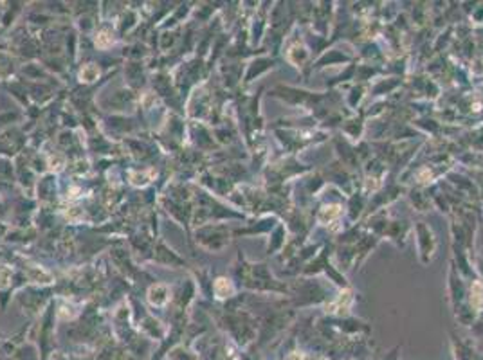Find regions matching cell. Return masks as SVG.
Wrapping results in <instances>:
<instances>
[{
    "label": "cell",
    "mask_w": 483,
    "mask_h": 360,
    "mask_svg": "<svg viewBox=\"0 0 483 360\" xmlns=\"http://www.w3.org/2000/svg\"><path fill=\"white\" fill-rule=\"evenodd\" d=\"M81 79H85V81H92V79H96L98 78V67H94V65H87V67H83V70H81Z\"/></svg>",
    "instance_id": "obj_1"
},
{
    "label": "cell",
    "mask_w": 483,
    "mask_h": 360,
    "mask_svg": "<svg viewBox=\"0 0 483 360\" xmlns=\"http://www.w3.org/2000/svg\"><path fill=\"white\" fill-rule=\"evenodd\" d=\"M215 288H216V294L220 295V297H226L227 294H229V283H227V279H218L216 281V285H215Z\"/></svg>",
    "instance_id": "obj_2"
},
{
    "label": "cell",
    "mask_w": 483,
    "mask_h": 360,
    "mask_svg": "<svg viewBox=\"0 0 483 360\" xmlns=\"http://www.w3.org/2000/svg\"><path fill=\"white\" fill-rule=\"evenodd\" d=\"M96 43H98V47H108L112 43V36L108 34V33H100L98 34V38H96Z\"/></svg>",
    "instance_id": "obj_3"
},
{
    "label": "cell",
    "mask_w": 483,
    "mask_h": 360,
    "mask_svg": "<svg viewBox=\"0 0 483 360\" xmlns=\"http://www.w3.org/2000/svg\"><path fill=\"white\" fill-rule=\"evenodd\" d=\"M7 276H9V270H5V268L4 270H0V287H5V285H7V281H5Z\"/></svg>",
    "instance_id": "obj_4"
}]
</instances>
